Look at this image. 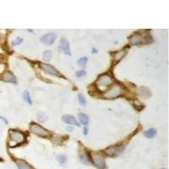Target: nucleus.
Returning <instances> with one entry per match:
<instances>
[{"mask_svg": "<svg viewBox=\"0 0 169 169\" xmlns=\"http://www.w3.org/2000/svg\"><path fill=\"white\" fill-rule=\"evenodd\" d=\"M43 58H44V60H46V61H50L51 60V58H52V52L51 51H45L44 53H43Z\"/></svg>", "mask_w": 169, "mask_h": 169, "instance_id": "nucleus-21", "label": "nucleus"}, {"mask_svg": "<svg viewBox=\"0 0 169 169\" xmlns=\"http://www.w3.org/2000/svg\"><path fill=\"white\" fill-rule=\"evenodd\" d=\"M2 79H3V81L16 84V78H15V76L12 73L9 72V71H5V72L4 73V74L2 76Z\"/></svg>", "mask_w": 169, "mask_h": 169, "instance_id": "nucleus-11", "label": "nucleus"}, {"mask_svg": "<svg viewBox=\"0 0 169 169\" xmlns=\"http://www.w3.org/2000/svg\"><path fill=\"white\" fill-rule=\"evenodd\" d=\"M123 151V147L122 145H113V146H110L108 148H107L105 150V153L107 156H117L119 153H121Z\"/></svg>", "mask_w": 169, "mask_h": 169, "instance_id": "nucleus-6", "label": "nucleus"}, {"mask_svg": "<svg viewBox=\"0 0 169 169\" xmlns=\"http://www.w3.org/2000/svg\"><path fill=\"white\" fill-rule=\"evenodd\" d=\"M92 161H93V163L96 165V167L99 169H104L106 168L105 159L100 155H95L92 158Z\"/></svg>", "mask_w": 169, "mask_h": 169, "instance_id": "nucleus-9", "label": "nucleus"}, {"mask_svg": "<svg viewBox=\"0 0 169 169\" xmlns=\"http://www.w3.org/2000/svg\"><path fill=\"white\" fill-rule=\"evenodd\" d=\"M129 41L132 45H140L142 43H146L149 41V39L147 36H145L144 35H140V34H135L133 35L130 38H129Z\"/></svg>", "mask_w": 169, "mask_h": 169, "instance_id": "nucleus-4", "label": "nucleus"}, {"mask_svg": "<svg viewBox=\"0 0 169 169\" xmlns=\"http://www.w3.org/2000/svg\"><path fill=\"white\" fill-rule=\"evenodd\" d=\"M125 55H126V51H125V50H122V51L117 52V53L114 54V57H113V62H114V64L119 63L120 60H122V59L124 58Z\"/></svg>", "mask_w": 169, "mask_h": 169, "instance_id": "nucleus-13", "label": "nucleus"}, {"mask_svg": "<svg viewBox=\"0 0 169 169\" xmlns=\"http://www.w3.org/2000/svg\"><path fill=\"white\" fill-rule=\"evenodd\" d=\"M16 164L19 169H32V166H30L27 162L22 160H18L16 161Z\"/></svg>", "mask_w": 169, "mask_h": 169, "instance_id": "nucleus-14", "label": "nucleus"}, {"mask_svg": "<svg viewBox=\"0 0 169 169\" xmlns=\"http://www.w3.org/2000/svg\"><path fill=\"white\" fill-rule=\"evenodd\" d=\"M31 130L32 131L34 134L37 135L41 137H47L48 135V130L44 129L43 127H41L40 125H38L37 123H32L31 124Z\"/></svg>", "mask_w": 169, "mask_h": 169, "instance_id": "nucleus-5", "label": "nucleus"}, {"mask_svg": "<svg viewBox=\"0 0 169 169\" xmlns=\"http://www.w3.org/2000/svg\"><path fill=\"white\" fill-rule=\"evenodd\" d=\"M156 130L155 129H150L144 132V135H145L146 138H149V139L153 138V137L156 135Z\"/></svg>", "mask_w": 169, "mask_h": 169, "instance_id": "nucleus-18", "label": "nucleus"}, {"mask_svg": "<svg viewBox=\"0 0 169 169\" xmlns=\"http://www.w3.org/2000/svg\"><path fill=\"white\" fill-rule=\"evenodd\" d=\"M23 41V39L21 37H17L15 40H14L12 41V46H17L19 44H20Z\"/></svg>", "mask_w": 169, "mask_h": 169, "instance_id": "nucleus-25", "label": "nucleus"}, {"mask_svg": "<svg viewBox=\"0 0 169 169\" xmlns=\"http://www.w3.org/2000/svg\"><path fill=\"white\" fill-rule=\"evenodd\" d=\"M59 50L63 53L66 55H70V48H69V43L65 38H63L60 40V44H59Z\"/></svg>", "mask_w": 169, "mask_h": 169, "instance_id": "nucleus-8", "label": "nucleus"}, {"mask_svg": "<svg viewBox=\"0 0 169 169\" xmlns=\"http://www.w3.org/2000/svg\"><path fill=\"white\" fill-rule=\"evenodd\" d=\"M40 67L43 71H45V72L51 74V75L60 76V74L58 73V71L54 67H53L52 65H48V64H44V63H41Z\"/></svg>", "mask_w": 169, "mask_h": 169, "instance_id": "nucleus-7", "label": "nucleus"}, {"mask_svg": "<svg viewBox=\"0 0 169 169\" xmlns=\"http://www.w3.org/2000/svg\"><path fill=\"white\" fill-rule=\"evenodd\" d=\"M84 75H86V72L84 70H79V71L76 72V76L77 77H82Z\"/></svg>", "mask_w": 169, "mask_h": 169, "instance_id": "nucleus-26", "label": "nucleus"}, {"mask_svg": "<svg viewBox=\"0 0 169 169\" xmlns=\"http://www.w3.org/2000/svg\"><path fill=\"white\" fill-rule=\"evenodd\" d=\"M9 139L11 141H14L15 145L22 144L25 140V135L22 132L17 130H10L9 131Z\"/></svg>", "mask_w": 169, "mask_h": 169, "instance_id": "nucleus-3", "label": "nucleus"}, {"mask_svg": "<svg viewBox=\"0 0 169 169\" xmlns=\"http://www.w3.org/2000/svg\"><path fill=\"white\" fill-rule=\"evenodd\" d=\"M56 34L55 33H48V34H45L42 37H41V41L43 42V43H45V44H47V45H52L55 40H56Z\"/></svg>", "mask_w": 169, "mask_h": 169, "instance_id": "nucleus-10", "label": "nucleus"}, {"mask_svg": "<svg viewBox=\"0 0 169 169\" xmlns=\"http://www.w3.org/2000/svg\"><path fill=\"white\" fill-rule=\"evenodd\" d=\"M78 99H79V102H80L82 106H85V105H86V101L85 97H84L82 94H79V95H78Z\"/></svg>", "mask_w": 169, "mask_h": 169, "instance_id": "nucleus-23", "label": "nucleus"}, {"mask_svg": "<svg viewBox=\"0 0 169 169\" xmlns=\"http://www.w3.org/2000/svg\"><path fill=\"white\" fill-rule=\"evenodd\" d=\"M87 133H88V129L86 127H85V129H84V135H87Z\"/></svg>", "mask_w": 169, "mask_h": 169, "instance_id": "nucleus-27", "label": "nucleus"}, {"mask_svg": "<svg viewBox=\"0 0 169 169\" xmlns=\"http://www.w3.org/2000/svg\"><path fill=\"white\" fill-rule=\"evenodd\" d=\"M79 120L83 125H87L89 123V117L85 113H80L79 114Z\"/></svg>", "mask_w": 169, "mask_h": 169, "instance_id": "nucleus-15", "label": "nucleus"}, {"mask_svg": "<svg viewBox=\"0 0 169 169\" xmlns=\"http://www.w3.org/2000/svg\"><path fill=\"white\" fill-rule=\"evenodd\" d=\"M161 169H166V168H161Z\"/></svg>", "mask_w": 169, "mask_h": 169, "instance_id": "nucleus-29", "label": "nucleus"}, {"mask_svg": "<svg viewBox=\"0 0 169 169\" xmlns=\"http://www.w3.org/2000/svg\"><path fill=\"white\" fill-rule=\"evenodd\" d=\"M67 130H68V131H72L73 129L71 127H67Z\"/></svg>", "mask_w": 169, "mask_h": 169, "instance_id": "nucleus-28", "label": "nucleus"}, {"mask_svg": "<svg viewBox=\"0 0 169 169\" xmlns=\"http://www.w3.org/2000/svg\"><path fill=\"white\" fill-rule=\"evenodd\" d=\"M113 77L110 74H104L98 77L97 81H96V85L99 87H107L113 84Z\"/></svg>", "mask_w": 169, "mask_h": 169, "instance_id": "nucleus-2", "label": "nucleus"}, {"mask_svg": "<svg viewBox=\"0 0 169 169\" xmlns=\"http://www.w3.org/2000/svg\"><path fill=\"white\" fill-rule=\"evenodd\" d=\"M62 119L65 123H68V124H72V125L77 126V127H80L79 123L77 122V120L74 119V117H73L72 115H65Z\"/></svg>", "mask_w": 169, "mask_h": 169, "instance_id": "nucleus-12", "label": "nucleus"}, {"mask_svg": "<svg viewBox=\"0 0 169 169\" xmlns=\"http://www.w3.org/2000/svg\"><path fill=\"white\" fill-rule=\"evenodd\" d=\"M86 63H87V58H86V57L81 58V59L78 60V65H79V66H81V67H86Z\"/></svg>", "mask_w": 169, "mask_h": 169, "instance_id": "nucleus-22", "label": "nucleus"}, {"mask_svg": "<svg viewBox=\"0 0 169 169\" xmlns=\"http://www.w3.org/2000/svg\"><path fill=\"white\" fill-rule=\"evenodd\" d=\"M122 93H123V88L120 86L119 85H114L111 88L106 90L103 96L107 99H113V98H117V97L121 96Z\"/></svg>", "mask_w": 169, "mask_h": 169, "instance_id": "nucleus-1", "label": "nucleus"}, {"mask_svg": "<svg viewBox=\"0 0 169 169\" xmlns=\"http://www.w3.org/2000/svg\"><path fill=\"white\" fill-rule=\"evenodd\" d=\"M81 161L84 164H86V165H90L91 164V161H90V158L88 154L85 153V154H82L81 156Z\"/></svg>", "mask_w": 169, "mask_h": 169, "instance_id": "nucleus-17", "label": "nucleus"}, {"mask_svg": "<svg viewBox=\"0 0 169 169\" xmlns=\"http://www.w3.org/2000/svg\"><path fill=\"white\" fill-rule=\"evenodd\" d=\"M23 98H24V100L27 103H29L30 105L32 104V101L31 96H30V93L27 90H25L24 92H23Z\"/></svg>", "mask_w": 169, "mask_h": 169, "instance_id": "nucleus-19", "label": "nucleus"}, {"mask_svg": "<svg viewBox=\"0 0 169 169\" xmlns=\"http://www.w3.org/2000/svg\"><path fill=\"white\" fill-rule=\"evenodd\" d=\"M58 161H59L60 163H65L66 161H67V157L65 156V155H59V156H58Z\"/></svg>", "mask_w": 169, "mask_h": 169, "instance_id": "nucleus-24", "label": "nucleus"}, {"mask_svg": "<svg viewBox=\"0 0 169 169\" xmlns=\"http://www.w3.org/2000/svg\"><path fill=\"white\" fill-rule=\"evenodd\" d=\"M37 119L40 121L41 123H44L48 119V116L44 113H39L37 114Z\"/></svg>", "mask_w": 169, "mask_h": 169, "instance_id": "nucleus-20", "label": "nucleus"}, {"mask_svg": "<svg viewBox=\"0 0 169 169\" xmlns=\"http://www.w3.org/2000/svg\"><path fill=\"white\" fill-rule=\"evenodd\" d=\"M139 92L140 94V96L144 98H148V97L151 96V92H150V90H148L147 88L145 87H141L139 90Z\"/></svg>", "mask_w": 169, "mask_h": 169, "instance_id": "nucleus-16", "label": "nucleus"}]
</instances>
